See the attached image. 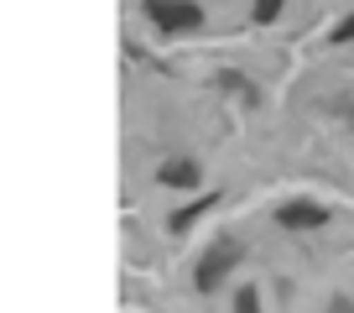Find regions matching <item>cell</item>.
<instances>
[{"instance_id": "cell-6", "label": "cell", "mask_w": 354, "mask_h": 313, "mask_svg": "<svg viewBox=\"0 0 354 313\" xmlns=\"http://www.w3.org/2000/svg\"><path fill=\"white\" fill-rule=\"evenodd\" d=\"M281 0H255V21H277Z\"/></svg>"}, {"instance_id": "cell-7", "label": "cell", "mask_w": 354, "mask_h": 313, "mask_svg": "<svg viewBox=\"0 0 354 313\" xmlns=\"http://www.w3.org/2000/svg\"><path fill=\"white\" fill-rule=\"evenodd\" d=\"M234 308H240V313H250V308H261V298H255V292H250V287H245V292H240V298H234Z\"/></svg>"}, {"instance_id": "cell-1", "label": "cell", "mask_w": 354, "mask_h": 313, "mask_svg": "<svg viewBox=\"0 0 354 313\" xmlns=\"http://www.w3.org/2000/svg\"><path fill=\"white\" fill-rule=\"evenodd\" d=\"M146 16H151L162 32H193L203 21V11L193 0H146Z\"/></svg>"}, {"instance_id": "cell-3", "label": "cell", "mask_w": 354, "mask_h": 313, "mask_svg": "<svg viewBox=\"0 0 354 313\" xmlns=\"http://www.w3.org/2000/svg\"><path fill=\"white\" fill-rule=\"evenodd\" d=\"M277 220L287 230H318V224H328V209H318V204H281Z\"/></svg>"}, {"instance_id": "cell-4", "label": "cell", "mask_w": 354, "mask_h": 313, "mask_svg": "<svg viewBox=\"0 0 354 313\" xmlns=\"http://www.w3.org/2000/svg\"><path fill=\"white\" fill-rule=\"evenodd\" d=\"M162 183L167 188H198V168H193V162H167Z\"/></svg>"}, {"instance_id": "cell-2", "label": "cell", "mask_w": 354, "mask_h": 313, "mask_svg": "<svg viewBox=\"0 0 354 313\" xmlns=\"http://www.w3.org/2000/svg\"><path fill=\"white\" fill-rule=\"evenodd\" d=\"M234 261H240V240H230V235H224L219 246L209 251V256L198 261V292H214L224 282V271L234 267Z\"/></svg>"}, {"instance_id": "cell-5", "label": "cell", "mask_w": 354, "mask_h": 313, "mask_svg": "<svg viewBox=\"0 0 354 313\" xmlns=\"http://www.w3.org/2000/svg\"><path fill=\"white\" fill-rule=\"evenodd\" d=\"M203 209H214V193H203V199H193L188 209H177V214H172V230H188V224L198 220Z\"/></svg>"}, {"instance_id": "cell-8", "label": "cell", "mask_w": 354, "mask_h": 313, "mask_svg": "<svg viewBox=\"0 0 354 313\" xmlns=\"http://www.w3.org/2000/svg\"><path fill=\"white\" fill-rule=\"evenodd\" d=\"M333 42H354V16H349L344 26H339V37H333Z\"/></svg>"}]
</instances>
